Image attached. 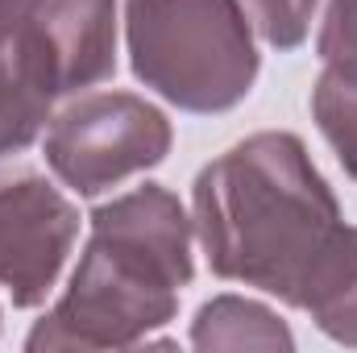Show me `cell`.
I'll list each match as a JSON object with an SVG mask.
<instances>
[{
  "instance_id": "cell-1",
  "label": "cell",
  "mask_w": 357,
  "mask_h": 353,
  "mask_svg": "<svg viewBox=\"0 0 357 353\" xmlns=\"http://www.w3.org/2000/svg\"><path fill=\"white\" fill-rule=\"evenodd\" d=\"M195 225L220 278L262 287L291 308H328L357 270V229L291 133H258L195 179Z\"/></svg>"
},
{
  "instance_id": "cell-2",
  "label": "cell",
  "mask_w": 357,
  "mask_h": 353,
  "mask_svg": "<svg viewBox=\"0 0 357 353\" xmlns=\"http://www.w3.org/2000/svg\"><path fill=\"white\" fill-rule=\"evenodd\" d=\"M191 283V225L162 187H137L91 216V241L29 350H125L178 312Z\"/></svg>"
},
{
  "instance_id": "cell-3",
  "label": "cell",
  "mask_w": 357,
  "mask_h": 353,
  "mask_svg": "<svg viewBox=\"0 0 357 353\" xmlns=\"http://www.w3.org/2000/svg\"><path fill=\"white\" fill-rule=\"evenodd\" d=\"M129 54L146 88L187 112L233 108L258 75L237 0H129Z\"/></svg>"
},
{
  "instance_id": "cell-4",
  "label": "cell",
  "mask_w": 357,
  "mask_h": 353,
  "mask_svg": "<svg viewBox=\"0 0 357 353\" xmlns=\"http://www.w3.org/2000/svg\"><path fill=\"white\" fill-rule=\"evenodd\" d=\"M171 150L167 117L125 91L71 104L46 133V163L71 191L96 195L162 163Z\"/></svg>"
},
{
  "instance_id": "cell-5",
  "label": "cell",
  "mask_w": 357,
  "mask_h": 353,
  "mask_svg": "<svg viewBox=\"0 0 357 353\" xmlns=\"http://www.w3.org/2000/svg\"><path fill=\"white\" fill-rule=\"evenodd\" d=\"M75 233V208L42 175L0 171V287L17 308L46 299Z\"/></svg>"
},
{
  "instance_id": "cell-6",
  "label": "cell",
  "mask_w": 357,
  "mask_h": 353,
  "mask_svg": "<svg viewBox=\"0 0 357 353\" xmlns=\"http://www.w3.org/2000/svg\"><path fill=\"white\" fill-rule=\"evenodd\" d=\"M38 13L42 0H0V154L25 150L59 96Z\"/></svg>"
},
{
  "instance_id": "cell-7",
  "label": "cell",
  "mask_w": 357,
  "mask_h": 353,
  "mask_svg": "<svg viewBox=\"0 0 357 353\" xmlns=\"http://www.w3.org/2000/svg\"><path fill=\"white\" fill-rule=\"evenodd\" d=\"M42 38L59 96L91 88L116 67V0H42Z\"/></svg>"
},
{
  "instance_id": "cell-8",
  "label": "cell",
  "mask_w": 357,
  "mask_h": 353,
  "mask_svg": "<svg viewBox=\"0 0 357 353\" xmlns=\"http://www.w3.org/2000/svg\"><path fill=\"white\" fill-rule=\"evenodd\" d=\"M199 350H291V333L270 316L266 308L237 299V295H220L212 303L199 308L195 316V337Z\"/></svg>"
},
{
  "instance_id": "cell-9",
  "label": "cell",
  "mask_w": 357,
  "mask_h": 353,
  "mask_svg": "<svg viewBox=\"0 0 357 353\" xmlns=\"http://www.w3.org/2000/svg\"><path fill=\"white\" fill-rule=\"evenodd\" d=\"M312 112L333 142L341 167L357 179V84H345L337 75H324L312 91Z\"/></svg>"
},
{
  "instance_id": "cell-10",
  "label": "cell",
  "mask_w": 357,
  "mask_h": 353,
  "mask_svg": "<svg viewBox=\"0 0 357 353\" xmlns=\"http://www.w3.org/2000/svg\"><path fill=\"white\" fill-rule=\"evenodd\" d=\"M237 4H241L245 21L278 50L299 46L312 25V13H316V0H237Z\"/></svg>"
},
{
  "instance_id": "cell-11",
  "label": "cell",
  "mask_w": 357,
  "mask_h": 353,
  "mask_svg": "<svg viewBox=\"0 0 357 353\" xmlns=\"http://www.w3.org/2000/svg\"><path fill=\"white\" fill-rule=\"evenodd\" d=\"M320 59L328 75L357 84V0H333L320 29Z\"/></svg>"
},
{
  "instance_id": "cell-12",
  "label": "cell",
  "mask_w": 357,
  "mask_h": 353,
  "mask_svg": "<svg viewBox=\"0 0 357 353\" xmlns=\"http://www.w3.org/2000/svg\"><path fill=\"white\" fill-rule=\"evenodd\" d=\"M316 324H320L328 337H337V341H345V345H357V270H354V278H349V287H345L328 308L316 312Z\"/></svg>"
}]
</instances>
